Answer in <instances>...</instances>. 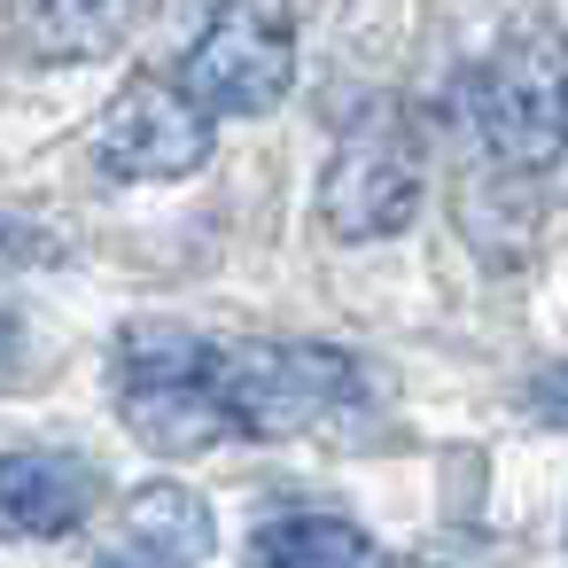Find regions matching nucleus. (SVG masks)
<instances>
[{
  "label": "nucleus",
  "instance_id": "1a4fd4ad",
  "mask_svg": "<svg viewBox=\"0 0 568 568\" xmlns=\"http://www.w3.org/2000/svg\"><path fill=\"white\" fill-rule=\"evenodd\" d=\"M257 560L273 568H358V560H382V545L343 521V514H273L257 537H250Z\"/></svg>",
  "mask_w": 568,
  "mask_h": 568
},
{
  "label": "nucleus",
  "instance_id": "0eeeda50",
  "mask_svg": "<svg viewBox=\"0 0 568 568\" xmlns=\"http://www.w3.org/2000/svg\"><path fill=\"white\" fill-rule=\"evenodd\" d=\"M102 506V467L79 452H0V529L17 537H71Z\"/></svg>",
  "mask_w": 568,
  "mask_h": 568
},
{
  "label": "nucleus",
  "instance_id": "f03ea898",
  "mask_svg": "<svg viewBox=\"0 0 568 568\" xmlns=\"http://www.w3.org/2000/svg\"><path fill=\"white\" fill-rule=\"evenodd\" d=\"M467 141L506 180H545L568 156V40L560 32H514L490 63L459 79Z\"/></svg>",
  "mask_w": 568,
  "mask_h": 568
},
{
  "label": "nucleus",
  "instance_id": "f8f14e48",
  "mask_svg": "<svg viewBox=\"0 0 568 568\" xmlns=\"http://www.w3.org/2000/svg\"><path fill=\"white\" fill-rule=\"evenodd\" d=\"M521 413H529V420H545V428H568V358H560V366H545V374H529Z\"/></svg>",
  "mask_w": 568,
  "mask_h": 568
},
{
  "label": "nucleus",
  "instance_id": "9d476101",
  "mask_svg": "<svg viewBox=\"0 0 568 568\" xmlns=\"http://www.w3.org/2000/svg\"><path fill=\"white\" fill-rule=\"evenodd\" d=\"M141 0H32V40L48 55H110Z\"/></svg>",
  "mask_w": 568,
  "mask_h": 568
},
{
  "label": "nucleus",
  "instance_id": "423d86ee",
  "mask_svg": "<svg viewBox=\"0 0 568 568\" xmlns=\"http://www.w3.org/2000/svg\"><path fill=\"white\" fill-rule=\"evenodd\" d=\"M211 149H219V118L180 79H133L94 125V164L133 187L195 180L211 164Z\"/></svg>",
  "mask_w": 568,
  "mask_h": 568
},
{
  "label": "nucleus",
  "instance_id": "7ed1b4c3",
  "mask_svg": "<svg viewBox=\"0 0 568 568\" xmlns=\"http://www.w3.org/2000/svg\"><path fill=\"white\" fill-rule=\"evenodd\" d=\"M420 195H428V118L382 94L343 125L320 172V219L335 242H389L420 219Z\"/></svg>",
  "mask_w": 568,
  "mask_h": 568
},
{
  "label": "nucleus",
  "instance_id": "20e7f679",
  "mask_svg": "<svg viewBox=\"0 0 568 568\" xmlns=\"http://www.w3.org/2000/svg\"><path fill=\"white\" fill-rule=\"evenodd\" d=\"M211 335L180 327V320H133L110 351V382H118V413L149 452H211L234 444L211 382H203Z\"/></svg>",
  "mask_w": 568,
  "mask_h": 568
},
{
  "label": "nucleus",
  "instance_id": "f257e3e1",
  "mask_svg": "<svg viewBox=\"0 0 568 568\" xmlns=\"http://www.w3.org/2000/svg\"><path fill=\"white\" fill-rule=\"evenodd\" d=\"M203 382H211L226 428L250 436V444L312 436V428H327V420H343L374 397V374L351 351L288 343V335H211Z\"/></svg>",
  "mask_w": 568,
  "mask_h": 568
},
{
  "label": "nucleus",
  "instance_id": "6e6552de",
  "mask_svg": "<svg viewBox=\"0 0 568 568\" xmlns=\"http://www.w3.org/2000/svg\"><path fill=\"white\" fill-rule=\"evenodd\" d=\"M219 552V521H211V498L156 475V483H133L118 498V521H110V560H141V568H195Z\"/></svg>",
  "mask_w": 568,
  "mask_h": 568
},
{
  "label": "nucleus",
  "instance_id": "ddd939ff",
  "mask_svg": "<svg viewBox=\"0 0 568 568\" xmlns=\"http://www.w3.org/2000/svg\"><path fill=\"white\" fill-rule=\"evenodd\" d=\"M0 327H9V320H0Z\"/></svg>",
  "mask_w": 568,
  "mask_h": 568
},
{
  "label": "nucleus",
  "instance_id": "39448f33",
  "mask_svg": "<svg viewBox=\"0 0 568 568\" xmlns=\"http://www.w3.org/2000/svg\"><path fill=\"white\" fill-rule=\"evenodd\" d=\"M219 125L265 118L296 87V0H219L172 71Z\"/></svg>",
  "mask_w": 568,
  "mask_h": 568
},
{
  "label": "nucleus",
  "instance_id": "9b49d317",
  "mask_svg": "<svg viewBox=\"0 0 568 568\" xmlns=\"http://www.w3.org/2000/svg\"><path fill=\"white\" fill-rule=\"evenodd\" d=\"M63 257V234L24 219V211H0V273H32V265H55Z\"/></svg>",
  "mask_w": 568,
  "mask_h": 568
}]
</instances>
